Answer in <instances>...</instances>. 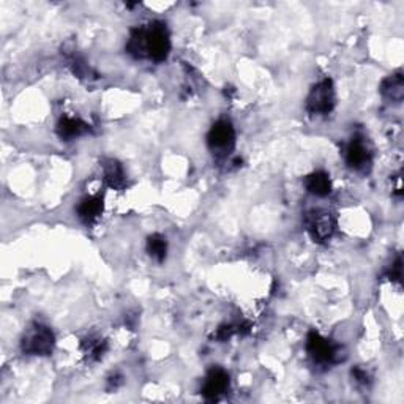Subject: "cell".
I'll return each mask as SVG.
<instances>
[{
	"label": "cell",
	"mask_w": 404,
	"mask_h": 404,
	"mask_svg": "<svg viewBox=\"0 0 404 404\" xmlns=\"http://www.w3.org/2000/svg\"><path fill=\"white\" fill-rule=\"evenodd\" d=\"M207 146L215 157L226 158L235 147V130L228 120H218L207 135Z\"/></svg>",
	"instance_id": "6da1fadb"
},
{
	"label": "cell",
	"mask_w": 404,
	"mask_h": 404,
	"mask_svg": "<svg viewBox=\"0 0 404 404\" xmlns=\"http://www.w3.org/2000/svg\"><path fill=\"white\" fill-rule=\"evenodd\" d=\"M55 345L52 330L43 324H35L21 341V349L29 356H49Z\"/></svg>",
	"instance_id": "7a4b0ae2"
},
{
	"label": "cell",
	"mask_w": 404,
	"mask_h": 404,
	"mask_svg": "<svg viewBox=\"0 0 404 404\" xmlns=\"http://www.w3.org/2000/svg\"><path fill=\"white\" fill-rule=\"evenodd\" d=\"M146 52L147 59L153 62H163L171 52L169 32L163 22H153L146 27Z\"/></svg>",
	"instance_id": "3957f363"
},
{
	"label": "cell",
	"mask_w": 404,
	"mask_h": 404,
	"mask_svg": "<svg viewBox=\"0 0 404 404\" xmlns=\"http://www.w3.org/2000/svg\"><path fill=\"white\" fill-rule=\"evenodd\" d=\"M305 224L309 237H311L314 242L324 243L331 239V235L335 234L336 217L334 212H330V210L323 209L311 210V212L307 213Z\"/></svg>",
	"instance_id": "277c9868"
},
{
	"label": "cell",
	"mask_w": 404,
	"mask_h": 404,
	"mask_svg": "<svg viewBox=\"0 0 404 404\" xmlns=\"http://www.w3.org/2000/svg\"><path fill=\"white\" fill-rule=\"evenodd\" d=\"M335 106V88L334 82L330 79H324L318 82L311 88L307 98V110L309 114L325 115L331 113Z\"/></svg>",
	"instance_id": "5b68a950"
},
{
	"label": "cell",
	"mask_w": 404,
	"mask_h": 404,
	"mask_svg": "<svg viewBox=\"0 0 404 404\" xmlns=\"http://www.w3.org/2000/svg\"><path fill=\"white\" fill-rule=\"evenodd\" d=\"M307 351L314 363L334 365L340 362V347L330 340H325L316 331H311L307 340Z\"/></svg>",
	"instance_id": "8992f818"
},
{
	"label": "cell",
	"mask_w": 404,
	"mask_h": 404,
	"mask_svg": "<svg viewBox=\"0 0 404 404\" xmlns=\"http://www.w3.org/2000/svg\"><path fill=\"white\" fill-rule=\"evenodd\" d=\"M345 157L347 166L356 171H367L372 166V151L365 140L358 136L352 137V141L347 144Z\"/></svg>",
	"instance_id": "52a82bcc"
},
{
	"label": "cell",
	"mask_w": 404,
	"mask_h": 404,
	"mask_svg": "<svg viewBox=\"0 0 404 404\" xmlns=\"http://www.w3.org/2000/svg\"><path fill=\"white\" fill-rule=\"evenodd\" d=\"M229 374L221 368H212L206 376L201 394L207 401H217L228 390Z\"/></svg>",
	"instance_id": "ba28073f"
},
{
	"label": "cell",
	"mask_w": 404,
	"mask_h": 404,
	"mask_svg": "<svg viewBox=\"0 0 404 404\" xmlns=\"http://www.w3.org/2000/svg\"><path fill=\"white\" fill-rule=\"evenodd\" d=\"M103 198L97 196H86L77 206V217L84 224H93L103 213Z\"/></svg>",
	"instance_id": "9c48e42d"
},
{
	"label": "cell",
	"mask_w": 404,
	"mask_h": 404,
	"mask_svg": "<svg viewBox=\"0 0 404 404\" xmlns=\"http://www.w3.org/2000/svg\"><path fill=\"white\" fill-rule=\"evenodd\" d=\"M103 173L108 186L113 188V190H124L126 186L125 171L117 160L114 158L103 160Z\"/></svg>",
	"instance_id": "30bf717a"
},
{
	"label": "cell",
	"mask_w": 404,
	"mask_h": 404,
	"mask_svg": "<svg viewBox=\"0 0 404 404\" xmlns=\"http://www.w3.org/2000/svg\"><path fill=\"white\" fill-rule=\"evenodd\" d=\"M88 131V125L86 122H82L81 119H76V117H62L59 120V125H57V133L59 136L62 137L65 141H71V140H76V137H79L84 135V133Z\"/></svg>",
	"instance_id": "8fae6325"
},
{
	"label": "cell",
	"mask_w": 404,
	"mask_h": 404,
	"mask_svg": "<svg viewBox=\"0 0 404 404\" xmlns=\"http://www.w3.org/2000/svg\"><path fill=\"white\" fill-rule=\"evenodd\" d=\"M307 191L311 193L314 196H327L331 191V182L329 174L323 173V171H316V173L309 174L303 180Z\"/></svg>",
	"instance_id": "7c38bea8"
},
{
	"label": "cell",
	"mask_w": 404,
	"mask_h": 404,
	"mask_svg": "<svg viewBox=\"0 0 404 404\" xmlns=\"http://www.w3.org/2000/svg\"><path fill=\"white\" fill-rule=\"evenodd\" d=\"M381 93L390 102L400 103L404 97V79L401 73H395L389 77H385L381 84Z\"/></svg>",
	"instance_id": "4fadbf2b"
},
{
	"label": "cell",
	"mask_w": 404,
	"mask_h": 404,
	"mask_svg": "<svg viewBox=\"0 0 404 404\" xmlns=\"http://www.w3.org/2000/svg\"><path fill=\"white\" fill-rule=\"evenodd\" d=\"M147 251L158 262H163L166 259V253H168V242L163 235L153 234L147 240Z\"/></svg>",
	"instance_id": "5bb4252c"
},
{
	"label": "cell",
	"mask_w": 404,
	"mask_h": 404,
	"mask_svg": "<svg viewBox=\"0 0 404 404\" xmlns=\"http://www.w3.org/2000/svg\"><path fill=\"white\" fill-rule=\"evenodd\" d=\"M82 349H84L88 358H92V360H98V358H102L103 354L106 352L108 345L104 340L87 338L84 343H82Z\"/></svg>",
	"instance_id": "9a60e30c"
},
{
	"label": "cell",
	"mask_w": 404,
	"mask_h": 404,
	"mask_svg": "<svg viewBox=\"0 0 404 404\" xmlns=\"http://www.w3.org/2000/svg\"><path fill=\"white\" fill-rule=\"evenodd\" d=\"M401 264H403L401 262V258H396V261L394 262V265H392L390 273H389L390 280L392 281H396V283H400V281H401V269H403Z\"/></svg>",
	"instance_id": "2e32d148"
},
{
	"label": "cell",
	"mask_w": 404,
	"mask_h": 404,
	"mask_svg": "<svg viewBox=\"0 0 404 404\" xmlns=\"http://www.w3.org/2000/svg\"><path fill=\"white\" fill-rule=\"evenodd\" d=\"M352 376H354V379H356L358 384H362V385L369 384V376H368V373L365 372V369H362V368L352 369Z\"/></svg>",
	"instance_id": "e0dca14e"
}]
</instances>
